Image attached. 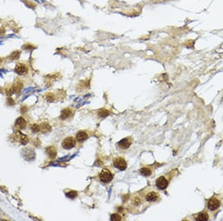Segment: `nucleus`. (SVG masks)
<instances>
[{"instance_id":"nucleus-1","label":"nucleus","mask_w":223,"mask_h":221,"mask_svg":"<svg viewBox=\"0 0 223 221\" xmlns=\"http://www.w3.org/2000/svg\"><path fill=\"white\" fill-rule=\"evenodd\" d=\"M99 178L101 182L104 183H108L112 180L113 176H112L110 170H109L108 169H104L101 170V172L100 173Z\"/></svg>"},{"instance_id":"nucleus-2","label":"nucleus","mask_w":223,"mask_h":221,"mask_svg":"<svg viewBox=\"0 0 223 221\" xmlns=\"http://www.w3.org/2000/svg\"><path fill=\"white\" fill-rule=\"evenodd\" d=\"M113 164L114 166H115V168L121 170H126V167H127V164H126V161H125V159L122 157L115 158L113 161Z\"/></svg>"},{"instance_id":"nucleus-3","label":"nucleus","mask_w":223,"mask_h":221,"mask_svg":"<svg viewBox=\"0 0 223 221\" xmlns=\"http://www.w3.org/2000/svg\"><path fill=\"white\" fill-rule=\"evenodd\" d=\"M76 145L75 139L73 137H67V138L65 139L62 142V146L64 149L66 150H69L73 148Z\"/></svg>"},{"instance_id":"nucleus-4","label":"nucleus","mask_w":223,"mask_h":221,"mask_svg":"<svg viewBox=\"0 0 223 221\" xmlns=\"http://www.w3.org/2000/svg\"><path fill=\"white\" fill-rule=\"evenodd\" d=\"M156 186L159 189L164 190L168 186V181L164 176H161L156 180Z\"/></svg>"},{"instance_id":"nucleus-5","label":"nucleus","mask_w":223,"mask_h":221,"mask_svg":"<svg viewBox=\"0 0 223 221\" xmlns=\"http://www.w3.org/2000/svg\"><path fill=\"white\" fill-rule=\"evenodd\" d=\"M219 206H220V202L217 199H211L208 203V208L211 211H215V210L218 209Z\"/></svg>"},{"instance_id":"nucleus-6","label":"nucleus","mask_w":223,"mask_h":221,"mask_svg":"<svg viewBox=\"0 0 223 221\" xmlns=\"http://www.w3.org/2000/svg\"><path fill=\"white\" fill-rule=\"evenodd\" d=\"M15 138L17 141L20 142L23 144V145H26L28 142V137H27V135H25V134H23V132H21L20 131H17V132H16Z\"/></svg>"},{"instance_id":"nucleus-7","label":"nucleus","mask_w":223,"mask_h":221,"mask_svg":"<svg viewBox=\"0 0 223 221\" xmlns=\"http://www.w3.org/2000/svg\"><path fill=\"white\" fill-rule=\"evenodd\" d=\"M15 72L20 75H25L28 72V68L23 64H18L15 67Z\"/></svg>"},{"instance_id":"nucleus-8","label":"nucleus","mask_w":223,"mask_h":221,"mask_svg":"<svg viewBox=\"0 0 223 221\" xmlns=\"http://www.w3.org/2000/svg\"><path fill=\"white\" fill-rule=\"evenodd\" d=\"M88 139V134L84 131H80L77 132V135H76V139L79 142H82L85 141Z\"/></svg>"},{"instance_id":"nucleus-9","label":"nucleus","mask_w":223,"mask_h":221,"mask_svg":"<svg viewBox=\"0 0 223 221\" xmlns=\"http://www.w3.org/2000/svg\"><path fill=\"white\" fill-rule=\"evenodd\" d=\"M27 122L23 118V117H20L19 118H17V121H16L15 125L16 127H18L19 129H24L26 127Z\"/></svg>"},{"instance_id":"nucleus-10","label":"nucleus","mask_w":223,"mask_h":221,"mask_svg":"<svg viewBox=\"0 0 223 221\" xmlns=\"http://www.w3.org/2000/svg\"><path fill=\"white\" fill-rule=\"evenodd\" d=\"M118 145L122 149H127L131 145V141L129 139H124L118 142Z\"/></svg>"},{"instance_id":"nucleus-11","label":"nucleus","mask_w":223,"mask_h":221,"mask_svg":"<svg viewBox=\"0 0 223 221\" xmlns=\"http://www.w3.org/2000/svg\"><path fill=\"white\" fill-rule=\"evenodd\" d=\"M159 196L156 192H150L147 195L146 199L148 202H156L159 199Z\"/></svg>"},{"instance_id":"nucleus-12","label":"nucleus","mask_w":223,"mask_h":221,"mask_svg":"<svg viewBox=\"0 0 223 221\" xmlns=\"http://www.w3.org/2000/svg\"><path fill=\"white\" fill-rule=\"evenodd\" d=\"M72 111L70 109H65L62 112V113H61V118L62 119H66V118H69L71 116V115H72Z\"/></svg>"},{"instance_id":"nucleus-13","label":"nucleus","mask_w":223,"mask_h":221,"mask_svg":"<svg viewBox=\"0 0 223 221\" xmlns=\"http://www.w3.org/2000/svg\"><path fill=\"white\" fill-rule=\"evenodd\" d=\"M46 151H47V153H48V156H49L51 158L54 159V158L56 157L57 151H56V149H55L54 147H49V148H48L46 149Z\"/></svg>"},{"instance_id":"nucleus-14","label":"nucleus","mask_w":223,"mask_h":221,"mask_svg":"<svg viewBox=\"0 0 223 221\" xmlns=\"http://www.w3.org/2000/svg\"><path fill=\"white\" fill-rule=\"evenodd\" d=\"M208 218H209V217H208V213H202V214H199L197 216L196 220L198 221H205L208 220Z\"/></svg>"},{"instance_id":"nucleus-15","label":"nucleus","mask_w":223,"mask_h":221,"mask_svg":"<svg viewBox=\"0 0 223 221\" xmlns=\"http://www.w3.org/2000/svg\"><path fill=\"white\" fill-rule=\"evenodd\" d=\"M140 172L143 176H149L150 175H151L152 173V170L148 168H142L140 170Z\"/></svg>"},{"instance_id":"nucleus-16","label":"nucleus","mask_w":223,"mask_h":221,"mask_svg":"<svg viewBox=\"0 0 223 221\" xmlns=\"http://www.w3.org/2000/svg\"><path fill=\"white\" fill-rule=\"evenodd\" d=\"M66 195L68 198L74 199L77 196V191H70L69 192L66 193Z\"/></svg>"},{"instance_id":"nucleus-17","label":"nucleus","mask_w":223,"mask_h":221,"mask_svg":"<svg viewBox=\"0 0 223 221\" xmlns=\"http://www.w3.org/2000/svg\"><path fill=\"white\" fill-rule=\"evenodd\" d=\"M39 127H40V130L43 131V132H48L51 130V127L48 124H43L42 125H39Z\"/></svg>"},{"instance_id":"nucleus-18","label":"nucleus","mask_w":223,"mask_h":221,"mask_svg":"<svg viewBox=\"0 0 223 221\" xmlns=\"http://www.w3.org/2000/svg\"><path fill=\"white\" fill-rule=\"evenodd\" d=\"M99 116L102 118H105L110 115V112L107 110H102L99 112Z\"/></svg>"},{"instance_id":"nucleus-19","label":"nucleus","mask_w":223,"mask_h":221,"mask_svg":"<svg viewBox=\"0 0 223 221\" xmlns=\"http://www.w3.org/2000/svg\"><path fill=\"white\" fill-rule=\"evenodd\" d=\"M111 220L113 221H116V220H121V217L118 214H113L111 215V217H110Z\"/></svg>"},{"instance_id":"nucleus-20","label":"nucleus","mask_w":223,"mask_h":221,"mask_svg":"<svg viewBox=\"0 0 223 221\" xmlns=\"http://www.w3.org/2000/svg\"><path fill=\"white\" fill-rule=\"evenodd\" d=\"M31 130L33 131V132H39V130H40V127H39V125H38V124H32L31 127Z\"/></svg>"},{"instance_id":"nucleus-21","label":"nucleus","mask_w":223,"mask_h":221,"mask_svg":"<svg viewBox=\"0 0 223 221\" xmlns=\"http://www.w3.org/2000/svg\"><path fill=\"white\" fill-rule=\"evenodd\" d=\"M19 56H20V51H17L13 52L11 55V59L13 60H16L19 58Z\"/></svg>"},{"instance_id":"nucleus-22","label":"nucleus","mask_w":223,"mask_h":221,"mask_svg":"<svg viewBox=\"0 0 223 221\" xmlns=\"http://www.w3.org/2000/svg\"><path fill=\"white\" fill-rule=\"evenodd\" d=\"M8 102L9 103V105H14V104H15V102L14 101V100L12 98L8 99Z\"/></svg>"},{"instance_id":"nucleus-23","label":"nucleus","mask_w":223,"mask_h":221,"mask_svg":"<svg viewBox=\"0 0 223 221\" xmlns=\"http://www.w3.org/2000/svg\"><path fill=\"white\" fill-rule=\"evenodd\" d=\"M5 32V31H4V30H2V29H0V35H2V34H3V33H4Z\"/></svg>"}]
</instances>
